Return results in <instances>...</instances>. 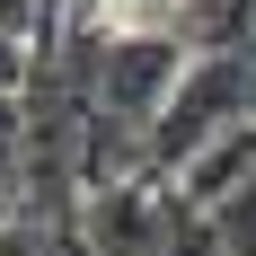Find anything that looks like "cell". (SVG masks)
<instances>
[{
    "instance_id": "6da1fadb",
    "label": "cell",
    "mask_w": 256,
    "mask_h": 256,
    "mask_svg": "<svg viewBox=\"0 0 256 256\" xmlns=\"http://www.w3.org/2000/svg\"><path fill=\"white\" fill-rule=\"evenodd\" d=\"M159 159H194L204 142H221L230 124H248V62H204V71H177V88L159 98Z\"/></svg>"
},
{
    "instance_id": "7a4b0ae2",
    "label": "cell",
    "mask_w": 256,
    "mask_h": 256,
    "mask_svg": "<svg viewBox=\"0 0 256 256\" xmlns=\"http://www.w3.org/2000/svg\"><path fill=\"white\" fill-rule=\"evenodd\" d=\"M177 44H159V36H124V44H106V106H124V115H159V88H177Z\"/></svg>"
},
{
    "instance_id": "3957f363",
    "label": "cell",
    "mask_w": 256,
    "mask_h": 256,
    "mask_svg": "<svg viewBox=\"0 0 256 256\" xmlns=\"http://www.w3.org/2000/svg\"><path fill=\"white\" fill-rule=\"evenodd\" d=\"M18 88H26V36L0 26V98H18Z\"/></svg>"
},
{
    "instance_id": "277c9868",
    "label": "cell",
    "mask_w": 256,
    "mask_h": 256,
    "mask_svg": "<svg viewBox=\"0 0 256 256\" xmlns=\"http://www.w3.org/2000/svg\"><path fill=\"white\" fill-rule=\"evenodd\" d=\"M0 26H9V36H26V26H36V0H0Z\"/></svg>"
}]
</instances>
